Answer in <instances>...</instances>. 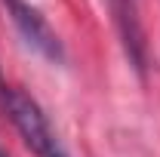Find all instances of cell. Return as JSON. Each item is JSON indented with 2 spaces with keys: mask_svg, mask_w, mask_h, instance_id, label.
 <instances>
[{
  "mask_svg": "<svg viewBox=\"0 0 160 157\" xmlns=\"http://www.w3.org/2000/svg\"><path fill=\"white\" fill-rule=\"evenodd\" d=\"M6 13L12 25L19 28V34L28 40V46H34L40 56H46L49 62H62L65 59V46H62L59 34L49 28V22L43 19L37 6H31L28 0H3Z\"/></svg>",
  "mask_w": 160,
  "mask_h": 157,
  "instance_id": "obj_2",
  "label": "cell"
},
{
  "mask_svg": "<svg viewBox=\"0 0 160 157\" xmlns=\"http://www.w3.org/2000/svg\"><path fill=\"white\" fill-rule=\"evenodd\" d=\"M0 102H3L6 114L12 120V126L19 129V136L25 139V145L37 157H68L56 129L49 126V117L43 114V108L28 93H22L19 86H9V83L0 80Z\"/></svg>",
  "mask_w": 160,
  "mask_h": 157,
  "instance_id": "obj_1",
  "label": "cell"
},
{
  "mask_svg": "<svg viewBox=\"0 0 160 157\" xmlns=\"http://www.w3.org/2000/svg\"><path fill=\"white\" fill-rule=\"evenodd\" d=\"M0 157H6V154H3V151H0Z\"/></svg>",
  "mask_w": 160,
  "mask_h": 157,
  "instance_id": "obj_4",
  "label": "cell"
},
{
  "mask_svg": "<svg viewBox=\"0 0 160 157\" xmlns=\"http://www.w3.org/2000/svg\"><path fill=\"white\" fill-rule=\"evenodd\" d=\"M108 3H111L114 22H117V31L123 37L126 56L136 65V71L145 74V68H148V43H145V31H142V19H139V3L136 0H108Z\"/></svg>",
  "mask_w": 160,
  "mask_h": 157,
  "instance_id": "obj_3",
  "label": "cell"
}]
</instances>
